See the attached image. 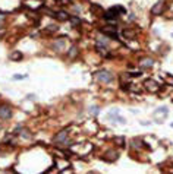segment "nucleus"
Listing matches in <instances>:
<instances>
[{
    "label": "nucleus",
    "mask_w": 173,
    "mask_h": 174,
    "mask_svg": "<svg viewBox=\"0 0 173 174\" xmlns=\"http://www.w3.org/2000/svg\"><path fill=\"white\" fill-rule=\"evenodd\" d=\"M126 10H125V7H122V6H113L112 9H109L106 13H104V18L107 19V21H116L118 18H119V13H125Z\"/></svg>",
    "instance_id": "f257e3e1"
},
{
    "label": "nucleus",
    "mask_w": 173,
    "mask_h": 174,
    "mask_svg": "<svg viewBox=\"0 0 173 174\" xmlns=\"http://www.w3.org/2000/svg\"><path fill=\"white\" fill-rule=\"evenodd\" d=\"M95 78L100 81V82H104V84H110L113 81V75L107 70H100L95 73Z\"/></svg>",
    "instance_id": "f03ea898"
},
{
    "label": "nucleus",
    "mask_w": 173,
    "mask_h": 174,
    "mask_svg": "<svg viewBox=\"0 0 173 174\" xmlns=\"http://www.w3.org/2000/svg\"><path fill=\"white\" fill-rule=\"evenodd\" d=\"M54 143H56V145H69V140H68V130L60 132V133L54 138Z\"/></svg>",
    "instance_id": "7ed1b4c3"
},
{
    "label": "nucleus",
    "mask_w": 173,
    "mask_h": 174,
    "mask_svg": "<svg viewBox=\"0 0 173 174\" xmlns=\"http://www.w3.org/2000/svg\"><path fill=\"white\" fill-rule=\"evenodd\" d=\"M10 117H12V110H10L9 107H6V105L0 107V119L7 120V119H10Z\"/></svg>",
    "instance_id": "20e7f679"
},
{
    "label": "nucleus",
    "mask_w": 173,
    "mask_h": 174,
    "mask_svg": "<svg viewBox=\"0 0 173 174\" xmlns=\"http://www.w3.org/2000/svg\"><path fill=\"white\" fill-rule=\"evenodd\" d=\"M109 117L113 119L115 122H119L121 124H125V123H126V120H125L122 116H119V110H112V111L109 113Z\"/></svg>",
    "instance_id": "39448f33"
},
{
    "label": "nucleus",
    "mask_w": 173,
    "mask_h": 174,
    "mask_svg": "<svg viewBox=\"0 0 173 174\" xmlns=\"http://www.w3.org/2000/svg\"><path fill=\"white\" fill-rule=\"evenodd\" d=\"M144 85H145V88H147L148 91H153V92L158 89V84H157L156 81H153V79H147Z\"/></svg>",
    "instance_id": "423d86ee"
},
{
    "label": "nucleus",
    "mask_w": 173,
    "mask_h": 174,
    "mask_svg": "<svg viewBox=\"0 0 173 174\" xmlns=\"http://www.w3.org/2000/svg\"><path fill=\"white\" fill-rule=\"evenodd\" d=\"M163 9H164V1H158V3H156V6L151 9V13L153 15H160L163 12Z\"/></svg>",
    "instance_id": "0eeeda50"
},
{
    "label": "nucleus",
    "mask_w": 173,
    "mask_h": 174,
    "mask_svg": "<svg viewBox=\"0 0 173 174\" xmlns=\"http://www.w3.org/2000/svg\"><path fill=\"white\" fill-rule=\"evenodd\" d=\"M54 18H56V19H59V21H69L68 13H66V12H63V10H59V12H56Z\"/></svg>",
    "instance_id": "6e6552de"
},
{
    "label": "nucleus",
    "mask_w": 173,
    "mask_h": 174,
    "mask_svg": "<svg viewBox=\"0 0 173 174\" xmlns=\"http://www.w3.org/2000/svg\"><path fill=\"white\" fill-rule=\"evenodd\" d=\"M63 48H65V41H63V40L56 41V43L53 44V50H56V51H62Z\"/></svg>",
    "instance_id": "1a4fd4ad"
},
{
    "label": "nucleus",
    "mask_w": 173,
    "mask_h": 174,
    "mask_svg": "<svg viewBox=\"0 0 173 174\" xmlns=\"http://www.w3.org/2000/svg\"><path fill=\"white\" fill-rule=\"evenodd\" d=\"M10 60L12 62H18V60H21L22 59V53L21 51H13V53H10Z\"/></svg>",
    "instance_id": "9d476101"
},
{
    "label": "nucleus",
    "mask_w": 173,
    "mask_h": 174,
    "mask_svg": "<svg viewBox=\"0 0 173 174\" xmlns=\"http://www.w3.org/2000/svg\"><path fill=\"white\" fill-rule=\"evenodd\" d=\"M151 66H153V60L151 59H144L141 62V68L142 69H147V68H151Z\"/></svg>",
    "instance_id": "9b49d317"
},
{
    "label": "nucleus",
    "mask_w": 173,
    "mask_h": 174,
    "mask_svg": "<svg viewBox=\"0 0 173 174\" xmlns=\"http://www.w3.org/2000/svg\"><path fill=\"white\" fill-rule=\"evenodd\" d=\"M167 111H169V110H167V108H166V107H160V108H158V110H156V111H154V114H164V116H167Z\"/></svg>",
    "instance_id": "f8f14e48"
},
{
    "label": "nucleus",
    "mask_w": 173,
    "mask_h": 174,
    "mask_svg": "<svg viewBox=\"0 0 173 174\" xmlns=\"http://www.w3.org/2000/svg\"><path fill=\"white\" fill-rule=\"evenodd\" d=\"M123 35H125L126 38H129V40H132V38L135 37V34H134L132 31H128V29H126V31H123Z\"/></svg>",
    "instance_id": "ddd939ff"
},
{
    "label": "nucleus",
    "mask_w": 173,
    "mask_h": 174,
    "mask_svg": "<svg viewBox=\"0 0 173 174\" xmlns=\"http://www.w3.org/2000/svg\"><path fill=\"white\" fill-rule=\"evenodd\" d=\"M98 111H100V110H98V107H95V105H92V107L89 108V113H91V114H94V116H97V114H98Z\"/></svg>",
    "instance_id": "4468645a"
},
{
    "label": "nucleus",
    "mask_w": 173,
    "mask_h": 174,
    "mask_svg": "<svg viewBox=\"0 0 173 174\" xmlns=\"http://www.w3.org/2000/svg\"><path fill=\"white\" fill-rule=\"evenodd\" d=\"M21 136L25 139H31V135L28 133V130H21Z\"/></svg>",
    "instance_id": "2eb2a0df"
},
{
    "label": "nucleus",
    "mask_w": 173,
    "mask_h": 174,
    "mask_svg": "<svg viewBox=\"0 0 173 174\" xmlns=\"http://www.w3.org/2000/svg\"><path fill=\"white\" fill-rule=\"evenodd\" d=\"M76 53H78L76 47H70V50H69V57H75V56H76Z\"/></svg>",
    "instance_id": "dca6fc26"
},
{
    "label": "nucleus",
    "mask_w": 173,
    "mask_h": 174,
    "mask_svg": "<svg viewBox=\"0 0 173 174\" xmlns=\"http://www.w3.org/2000/svg\"><path fill=\"white\" fill-rule=\"evenodd\" d=\"M57 28H59V26H56V25H49L47 29H49L50 32H53V31H57Z\"/></svg>",
    "instance_id": "f3484780"
},
{
    "label": "nucleus",
    "mask_w": 173,
    "mask_h": 174,
    "mask_svg": "<svg viewBox=\"0 0 173 174\" xmlns=\"http://www.w3.org/2000/svg\"><path fill=\"white\" fill-rule=\"evenodd\" d=\"M24 78H27V75H15V76H13V79H16V81H19V79H24Z\"/></svg>",
    "instance_id": "a211bd4d"
},
{
    "label": "nucleus",
    "mask_w": 173,
    "mask_h": 174,
    "mask_svg": "<svg viewBox=\"0 0 173 174\" xmlns=\"http://www.w3.org/2000/svg\"><path fill=\"white\" fill-rule=\"evenodd\" d=\"M172 126H173V123H172Z\"/></svg>",
    "instance_id": "6ab92c4d"
}]
</instances>
